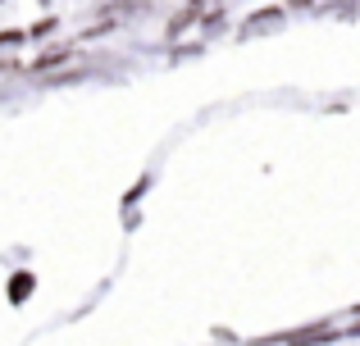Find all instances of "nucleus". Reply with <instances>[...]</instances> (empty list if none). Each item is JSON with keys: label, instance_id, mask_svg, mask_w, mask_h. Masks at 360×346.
<instances>
[{"label": "nucleus", "instance_id": "f257e3e1", "mask_svg": "<svg viewBox=\"0 0 360 346\" xmlns=\"http://www.w3.org/2000/svg\"><path fill=\"white\" fill-rule=\"evenodd\" d=\"M210 5H214V0H192V5H187V9H183V14H178V18H174V23H169V32H183V27H192V23H196V18H201V14H205V9H210Z\"/></svg>", "mask_w": 360, "mask_h": 346}, {"label": "nucleus", "instance_id": "f03ea898", "mask_svg": "<svg viewBox=\"0 0 360 346\" xmlns=\"http://www.w3.org/2000/svg\"><path fill=\"white\" fill-rule=\"evenodd\" d=\"M324 338H333V328H324V324H319V328H306V333H292L288 342H297V346H310V342H324Z\"/></svg>", "mask_w": 360, "mask_h": 346}]
</instances>
